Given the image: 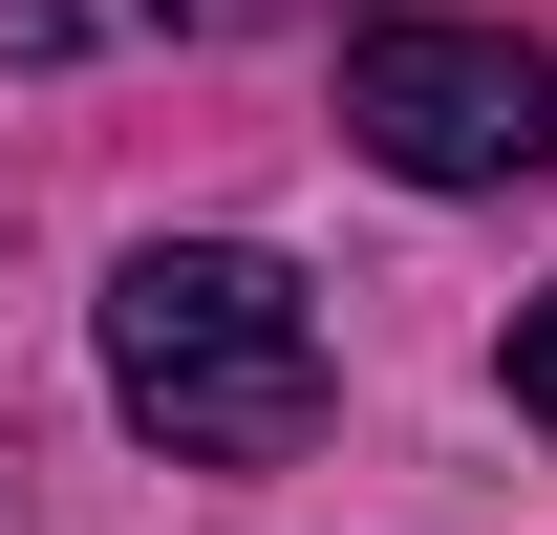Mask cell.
<instances>
[{"label":"cell","mask_w":557,"mask_h":535,"mask_svg":"<svg viewBox=\"0 0 557 535\" xmlns=\"http://www.w3.org/2000/svg\"><path fill=\"white\" fill-rule=\"evenodd\" d=\"M515 407L557 428V300H515Z\"/></svg>","instance_id":"3"},{"label":"cell","mask_w":557,"mask_h":535,"mask_svg":"<svg viewBox=\"0 0 557 535\" xmlns=\"http://www.w3.org/2000/svg\"><path fill=\"white\" fill-rule=\"evenodd\" d=\"M108 407H129L172 471L322 450V300H300L258 236H150V258H108Z\"/></svg>","instance_id":"1"},{"label":"cell","mask_w":557,"mask_h":535,"mask_svg":"<svg viewBox=\"0 0 557 535\" xmlns=\"http://www.w3.org/2000/svg\"><path fill=\"white\" fill-rule=\"evenodd\" d=\"M150 22H194V43H236V22H322V0H150Z\"/></svg>","instance_id":"4"},{"label":"cell","mask_w":557,"mask_h":535,"mask_svg":"<svg viewBox=\"0 0 557 535\" xmlns=\"http://www.w3.org/2000/svg\"><path fill=\"white\" fill-rule=\"evenodd\" d=\"M344 129L408 194H515V172H557V43H515V22H364Z\"/></svg>","instance_id":"2"}]
</instances>
